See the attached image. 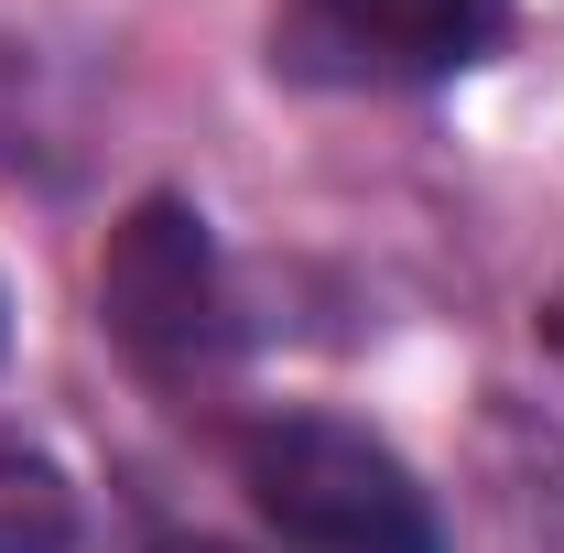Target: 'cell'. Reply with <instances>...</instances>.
I'll return each instance as SVG.
<instances>
[{"instance_id": "1", "label": "cell", "mask_w": 564, "mask_h": 553, "mask_svg": "<svg viewBox=\"0 0 564 553\" xmlns=\"http://www.w3.org/2000/svg\"><path fill=\"white\" fill-rule=\"evenodd\" d=\"M239 488L293 553H445L423 478L337 413H272L239 434Z\"/></svg>"}, {"instance_id": "2", "label": "cell", "mask_w": 564, "mask_h": 553, "mask_svg": "<svg viewBox=\"0 0 564 553\" xmlns=\"http://www.w3.org/2000/svg\"><path fill=\"white\" fill-rule=\"evenodd\" d=\"M98 326L131 347L141 380L163 391H196L239 358V304H228V272H217V239L185 196H141L109 250H98Z\"/></svg>"}, {"instance_id": "3", "label": "cell", "mask_w": 564, "mask_h": 553, "mask_svg": "<svg viewBox=\"0 0 564 553\" xmlns=\"http://www.w3.org/2000/svg\"><path fill=\"white\" fill-rule=\"evenodd\" d=\"M304 22L380 76H456L499 55L510 0H304Z\"/></svg>"}, {"instance_id": "4", "label": "cell", "mask_w": 564, "mask_h": 553, "mask_svg": "<svg viewBox=\"0 0 564 553\" xmlns=\"http://www.w3.org/2000/svg\"><path fill=\"white\" fill-rule=\"evenodd\" d=\"M0 553H76V478L22 434H0Z\"/></svg>"}, {"instance_id": "5", "label": "cell", "mask_w": 564, "mask_h": 553, "mask_svg": "<svg viewBox=\"0 0 564 553\" xmlns=\"http://www.w3.org/2000/svg\"><path fill=\"white\" fill-rule=\"evenodd\" d=\"M543 347H554V358H564V282H554V293H543Z\"/></svg>"}, {"instance_id": "6", "label": "cell", "mask_w": 564, "mask_h": 553, "mask_svg": "<svg viewBox=\"0 0 564 553\" xmlns=\"http://www.w3.org/2000/svg\"><path fill=\"white\" fill-rule=\"evenodd\" d=\"M0 326H11V315H0Z\"/></svg>"}]
</instances>
